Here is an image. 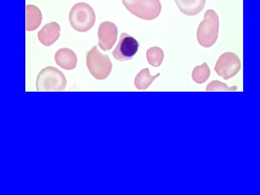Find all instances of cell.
<instances>
[{
	"mask_svg": "<svg viewBox=\"0 0 260 195\" xmlns=\"http://www.w3.org/2000/svg\"><path fill=\"white\" fill-rule=\"evenodd\" d=\"M122 2L129 12L141 19L154 20L161 12L162 6L159 0H122Z\"/></svg>",
	"mask_w": 260,
	"mask_h": 195,
	"instance_id": "cell-5",
	"label": "cell"
},
{
	"mask_svg": "<svg viewBox=\"0 0 260 195\" xmlns=\"http://www.w3.org/2000/svg\"><path fill=\"white\" fill-rule=\"evenodd\" d=\"M67 85L64 74L53 67L43 69L37 76V91H62Z\"/></svg>",
	"mask_w": 260,
	"mask_h": 195,
	"instance_id": "cell-4",
	"label": "cell"
},
{
	"mask_svg": "<svg viewBox=\"0 0 260 195\" xmlns=\"http://www.w3.org/2000/svg\"><path fill=\"white\" fill-rule=\"evenodd\" d=\"M159 76L160 73H157L155 76H151L149 69L148 68L144 69L139 72L136 78H135V85H136L137 89L139 90H145L148 89L149 86L152 84L153 81L158 78Z\"/></svg>",
	"mask_w": 260,
	"mask_h": 195,
	"instance_id": "cell-13",
	"label": "cell"
},
{
	"mask_svg": "<svg viewBox=\"0 0 260 195\" xmlns=\"http://www.w3.org/2000/svg\"><path fill=\"white\" fill-rule=\"evenodd\" d=\"M181 12L185 15L194 16L199 15L206 6V0H175Z\"/></svg>",
	"mask_w": 260,
	"mask_h": 195,
	"instance_id": "cell-11",
	"label": "cell"
},
{
	"mask_svg": "<svg viewBox=\"0 0 260 195\" xmlns=\"http://www.w3.org/2000/svg\"><path fill=\"white\" fill-rule=\"evenodd\" d=\"M55 61L61 68L67 71H71L76 68L78 58L75 52L71 49L64 48L59 49L55 53Z\"/></svg>",
	"mask_w": 260,
	"mask_h": 195,
	"instance_id": "cell-10",
	"label": "cell"
},
{
	"mask_svg": "<svg viewBox=\"0 0 260 195\" xmlns=\"http://www.w3.org/2000/svg\"><path fill=\"white\" fill-rule=\"evenodd\" d=\"M146 59L151 66L159 67L161 66L164 59V52L161 48L154 46L148 49L146 52Z\"/></svg>",
	"mask_w": 260,
	"mask_h": 195,
	"instance_id": "cell-14",
	"label": "cell"
},
{
	"mask_svg": "<svg viewBox=\"0 0 260 195\" xmlns=\"http://www.w3.org/2000/svg\"><path fill=\"white\" fill-rule=\"evenodd\" d=\"M237 89L236 86L230 87L226 83L218 80L211 81L206 87V91H236Z\"/></svg>",
	"mask_w": 260,
	"mask_h": 195,
	"instance_id": "cell-16",
	"label": "cell"
},
{
	"mask_svg": "<svg viewBox=\"0 0 260 195\" xmlns=\"http://www.w3.org/2000/svg\"><path fill=\"white\" fill-rule=\"evenodd\" d=\"M118 34V27L115 23L110 21L101 23L98 30L100 48L105 52L111 50L117 41Z\"/></svg>",
	"mask_w": 260,
	"mask_h": 195,
	"instance_id": "cell-8",
	"label": "cell"
},
{
	"mask_svg": "<svg viewBox=\"0 0 260 195\" xmlns=\"http://www.w3.org/2000/svg\"><path fill=\"white\" fill-rule=\"evenodd\" d=\"M211 71L206 62L194 67L192 73V80L199 84H203L210 78Z\"/></svg>",
	"mask_w": 260,
	"mask_h": 195,
	"instance_id": "cell-15",
	"label": "cell"
},
{
	"mask_svg": "<svg viewBox=\"0 0 260 195\" xmlns=\"http://www.w3.org/2000/svg\"><path fill=\"white\" fill-rule=\"evenodd\" d=\"M43 20L40 9L34 5L26 6V31H32L38 29Z\"/></svg>",
	"mask_w": 260,
	"mask_h": 195,
	"instance_id": "cell-12",
	"label": "cell"
},
{
	"mask_svg": "<svg viewBox=\"0 0 260 195\" xmlns=\"http://www.w3.org/2000/svg\"><path fill=\"white\" fill-rule=\"evenodd\" d=\"M61 27L58 23L52 22L44 25L38 32V39L42 45L50 46L59 39Z\"/></svg>",
	"mask_w": 260,
	"mask_h": 195,
	"instance_id": "cell-9",
	"label": "cell"
},
{
	"mask_svg": "<svg viewBox=\"0 0 260 195\" xmlns=\"http://www.w3.org/2000/svg\"><path fill=\"white\" fill-rule=\"evenodd\" d=\"M241 69L240 57L233 52H225L218 59L214 69L220 77L228 80L237 75Z\"/></svg>",
	"mask_w": 260,
	"mask_h": 195,
	"instance_id": "cell-6",
	"label": "cell"
},
{
	"mask_svg": "<svg viewBox=\"0 0 260 195\" xmlns=\"http://www.w3.org/2000/svg\"><path fill=\"white\" fill-rule=\"evenodd\" d=\"M139 44L134 37L127 32H122L120 41L113 51L112 55L115 59L119 61H126L132 59L138 52Z\"/></svg>",
	"mask_w": 260,
	"mask_h": 195,
	"instance_id": "cell-7",
	"label": "cell"
},
{
	"mask_svg": "<svg viewBox=\"0 0 260 195\" xmlns=\"http://www.w3.org/2000/svg\"><path fill=\"white\" fill-rule=\"evenodd\" d=\"M219 32V16L213 9H208L197 29V41L203 47L210 48L217 42Z\"/></svg>",
	"mask_w": 260,
	"mask_h": 195,
	"instance_id": "cell-1",
	"label": "cell"
},
{
	"mask_svg": "<svg viewBox=\"0 0 260 195\" xmlns=\"http://www.w3.org/2000/svg\"><path fill=\"white\" fill-rule=\"evenodd\" d=\"M69 22L76 31L81 32L89 31L96 22L94 9L85 2L76 4L70 11Z\"/></svg>",
	"mask_w": 260,
	"mask_h": 195,
	"instance_id": "cell-2",
	"label": "cell"
},
{
	"mask_svg": "<svg viewBox=\"0 0 260 195\" xmlns=\"http://www.w3.org/2000/svg\"><path fill=\"white\" fill-rule=\"evenodd\" d=\"M86 64L90 73L98 80H104L110 75L113 64L108 55L103 54L95 45L87 53Z\"/></svg>",
	"mask_w": 260,
	"mask_h": 195,
	"instance_id": "cell-3",
	"label": "cell"
}]
</instances>
